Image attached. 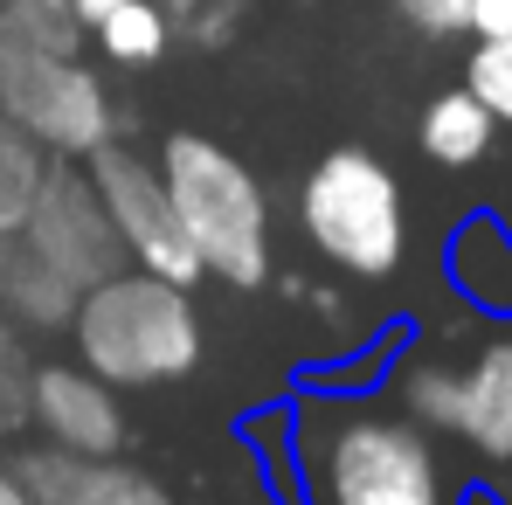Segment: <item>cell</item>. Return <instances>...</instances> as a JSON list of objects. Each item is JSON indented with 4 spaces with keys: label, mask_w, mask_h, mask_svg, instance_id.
<instances>
[{
    "label": "cell",
    "mask_w": 512,
    "mask_h": 505,
    "mask_svg": "<svg viewBox=\"0 0 512 505\" xmlns=\"http://www.w3.org/2000/svg\"><path fill=\"white\" fill-rule=\"evenodd\" d=\"M243 450L284 505H457L471 485L381 381L333 388L305 374L284 402L243 416Z\"/></svg>",
    "instance_id": "obj_1"
},
{
    "label": "cell",
    "mask_w": 512,
    "mask_h": 505,
    "mask_svg": "<svg viewBox=\"0 0 512 505\" xmlns=\"http://www.w3.org/2000/svg\"><path fill=\"white\" fill-rule=\"evenodd\" d=\"M63 333L77 339V360L90 374H104L118 395L125 388H167L180 374H194L201 353H208L194 291L139 270V263H125L104 284L77 291V312H70Z\"/></svg>",
    "instance_id": "obj_2"
},
{
    "label": "cell",
    "mask_w": 512,
    "mask_h": 505,
    "mask_svg": "<svg viewBox=\"0 0 512 505\" xmlns=\"http://www.w3.org/2000/svg\"><path fill=\"white\" fill-rule=\"evenodd\" d=\"M173 215L201 256V277H222L229 291L270 284V194L243 153H229L208 132H167L160 139Z\"/></svg>",
    "instance_id": "obj_3"
},
{
    "label": "cell",
    "mask_w": 512,
    "mask_h": 505,
    "mask_svg": "<svg viewBox=\"0 0 512 505\" xmlns=\"http://www.w3.org/2000/svg\"><path fill=\"white\" fill-rule=\"evenodd\" d=\"M298 222L312 250L346 277H395L409 256V201L402 180L367 146H333L298 187Z\"/></svg>",
    "instance_id": "obj_4"
},
{
    "label": "cell",
    "mask_w": 512,
    "mask_h": 505,
    "mask_svg": "<svg viewBox=\"0 0 512 505\" xmlns=\"http://www.w3.org/2000/svg\"><path fill=\"white\" fill-rule=\"evenodd\" d=\"M0 111L56 160H90L104 139H118V104L84 56L0 42Z\"/></svg>",
    "instance_id": "obj_5"
},
{
    "label": "cell",
    "mask_w": 512,
    "mask_h": 505,
    "mask_svg": "<svg viewBox=\"0 0 512 505\" xmlns=\"http://www.w3.org/2000/svg\"><path fill=\"white\" fill-rule=\"evenodd\" d=\"M84 173H90V187H97V201H104V215H111V229H118V243H125V263H139V270L173 277V284L194 291V284H201V256H194L180 215H173L160 160H146V153L104 139L84 160Z\"/></svg>",
    "instance_id": "obj_6"
},
{
    "label": "cell",
    "mask_w": 512,
    "mask_h": 505,
    "mask_svg": "<svg viewBox=\"0 0 512 505\" xmlns=\"http://www.w3.org/2000/svg\"><path fill=\"white\" fill-rule=\"evenodd\" d=\"M21 236H28V250L42 256L56 277H70L77 291L104 284L111 270H125V243H118V229H111V215H104V201L90 187L84 160H56L49 153V173L35 187V208H28Z\"/></svg>",
    "instance_id": "obj_7"
},
{
    "label": "cell",
    "mask_w": 512,
    "mask_h": 505,
    "mask_svg": "<svg viewBox=\"0 0 512 505\" xmlns=\"http://www.w3.org/2000/svg\"><path fill=\"white\" fill-rule=\"evenodd\" d=\"M28 429H42V443L111 457V450H125V402H118V388L104 374H90L84 360H35Z\"/></svg>",
    "instance_id": "obj_8"
},
{
    "label": "cell",
    "mask_w": 512,
    "mask_h": 505,
    "mask_svg": "<svg viewBox=\"0 0 512 505\" xmlns=\"http://www.w3.org/2000/svg\"><path fill=\"white\" fill-rule=\"evenodd\" d=\"M7 471L28 485L35 505H173V492L125 464L118 450L111 457H84V450H63V443H28L21 457H7Z\"/></svg>",
    "instance_id": "obj_9"
},
{
    "label": "cell",
    "mask_w": 512,
    "mask_h": 505,
    "mask_svg": "<svg viewBox=\"0 0 512 505\" xmlns=\"http://www.w3.org/2000/svg\"><path fill=\"white\" fill-rule=\"evenodd\" d=\"M450 436L485 464H512V326L485 333L478 353L457 367Z\"/></svg>",
    "instance_id": "obj_10"
},
{
    "label": "cell",
    "mask_w": 512,
    "mask_h": 505,
    "mask_svg": "<svg viewBox=\"0 0 512 505\" xmlns=\"http://www.w3.org/2000/svg\"><path fill=\"white\" fill-rule=\"evenodd\" d=\"M443 277H450V291L478 312V319H492V326H512V229L499 215H464L457 229H450V243H443Z\"/></svg>",
    "instance_id": "obj_11"
},
{
    "label": "cell",
    "mask_w": 512,
    "mask_h": 505,
    "mask_svg": "<svg viewBox=\"0 0 512 505\" xmlns=\"http://www.w3.org/2000/svg\"><path fill=\"white\" fill-rule=\"evenodd\" d=\"M77 312V284L56 277L42 256L28 250V236H0V319H14L21 333H63Z\"/></svg>",
    "instance_id": "obj_12"
},
{
    "label": "cell",
    "mask_w": 512,
    "mask_h": 505,
    "mask_svg": "<svg viewBox=\"0 0 512 505\" xmlns=\"http://www.w3.org/2000/svg\"><path fill=\"white\" fill-rule=\"evenodd\" d=\"M492 139H499V118H492V111H485V104H478L464 84L423 104L416 146H423L436 167H478V160L492 153Z\"/></svg>",
    "instance_id": "obj_13"
},
{
    "label": "cell",
    "mask_w": 512,
    "mask_h": 505,
    "mask_svg": "<svg viewBox=\"0 0 512 505\" xmlns=\"http://www.w3.org/2000/svg\"><path fill=\"white\" fill-rule=\"evenodd\" d=\"M84 21L70 0H0V42L7 49H49V56H84Z\"/></svg>",
    "instance_id": "obj_14"
},
{
    "label": "cell",
    "mask_w": 512,
    "mask_h": 505,
    "mask_svg": "<svg viewBox=\"0 0 512 505\" xmlns=\"http://www.w3.org/2000/svg\"><path fill=\"white\" fill-rule=\"evenodd\" d=\"M90 35H97V49H104L111 63H125V70H146V63H160L173 49V21L160 14V0H125V7L104 14Z\"/></svg>",
    "instance_id": "obj_15"
},
{
    "label": "cell",
    "mask_w": 512,
    "mask_h": 505,
    "mask_svg": "<svg viewBox=\"0 0 512 505\" xmlns=\"http://www.w3.org/2000/svg\"><path fill=\"white\" fill-rule=\"evenodd\" d=\"M42 173H49V153H42V146L0 111V236H14V229L28 222Z\"/></svg>",
    "instance_id": "obj_16"
},
{
    "label": "cell",
    "mask_w": 512,
    "mask_h": 505,
    "mask_svg": "<svg viewBox=\"0 0 512 505\" xmlns=\"http://www.w3.org/2000/svg\"><path fill=\"white\" fill-rule=\"evenodd\" d=\"M28 381H35V353L14 319H0V443L28 429Z\"/></svg>",
    "instance_id": "obj_17"
},
{
    "label": "cell",
    "mask_w": 512,
    "mask_h": 505,
    "mask_svg": "<svg viewBox=\"0 0 512 505\" xmlns=\"http://www.w3.org/2000/svg\"><path fill=\"white\" fill-rule=\"evenodd\" d=\"M464 90H471L499 125H512V28H506V35H485V42L471 49V63H464Z\"/></svg>",
    "instance_id": "obj_18"
},
{
    "label": "cell",
    "mask_w": 512,
    "mask_h": 505,
    "mask_svg": "<svg viewBox=\"0 0 512 505\" xmlns=\"http://www.w3.org/2000/svg\"><path fill=\"white\" fill-rule=\"evenodd\" d=\"M243 21H250V0H194L173 35L194 42V49H229V42L243 35Z\"/></svg>",
    "instance_id": "obj_19"
},
{
    "label": "cell",
    "mask_w": 512,
    "mask_h": 505,
    "mask_svg": "<svg viewBox=\"0 0 512 505\" xmlns=\"http://www.w3.org/2000/svg\"><path fill=\"white\" fill-rule=\"evenodd\" d=\"M395 14L429 35V42H443V35H464V14H471V0H395Z\"/></svg>",
    "instance_id": "obj_20"
},
{
    "label": "cell",
    "mask_w": 512,
    "mask_h": 505,
    "mask_svg": "<svg viewBox=\"0 0 512 505\" xmlns=\"http://www.w3.org/2000/svg\"><path fill=\"white\" fill-rule=\"evenodd\" d=\"M512 28V0H471V14H464V35H506Z\"/></svg>",
    "instance_id": "obj_21"
},
{
    "label": "cell",
    "mask_w": 512,
    "mask_h": 505,
    "mask_svg": "<svg viewBox=\"0 0 512 505\" xmlns=\"http://www.w3.org/2000/svg\"><path fill=\"white\" fill-rule=\"evenodd\" d=\"M70 7H77V21H84V28H97V21H104V14H118L125 0H70Z\"/></svg>",
    "instance_id": "obj_22"
},
{
    "label": "cell",
    "mask_w": 512,
    "mask_h": 505,
    "mask_svg": "<svg viewBox=\"0 0 512 505\" xmlns=\"http://www.w3.org/2000/svg\"><path fill=\"white\" fill-rule=\"evenodd\" d=\"M0 505H35V499H28V485H21L7 464H0Z\"/></svg>",
    "instance_id": "obj_23"
},
{
    "label": "cell",
    "mask_w": 512,
    "mask_h": 505,
    "mask_svg": "<svg viewBox=\"0 0 512 505\" xmlns=\"http://www.w3.org/2000/svg\"><path fill=\"white\" fill-rule=\"evenodd\" d=\"M457 505H506V499H499L492 485H464V499H457Z\"/></svg>",
    "instance_id": "obj_24"
},
{
    "label": "cell",
    "mask_w": 512,
    "mask_h": 505,
    "mask_svg": "<svg viewBox=\"0 0 512 505\" xmlns=\"http://www.w3.org/2000/svg\"><path fill=\"white\" fill-rule=\"evenodd\" d=\"M187 7H194V0H160V14H167L173 28H180V21H187Z\"/></svg>",
    "instance_id": "obj_25"
}]
</instances>
